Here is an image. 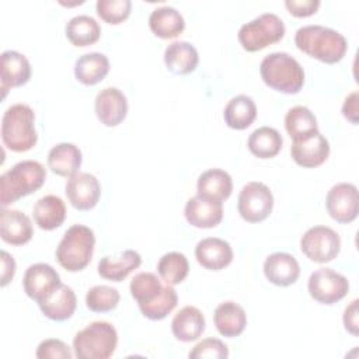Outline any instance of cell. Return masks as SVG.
Segmentation results:
<instances>
[{
  "label": "cell",
  "instance_id": "d4e9b609",
  "mask_svg": "<svg viewBox=\"0 0 359 359\" xmlns=\"http://www.w3.org/2000/svg\"><path fill=\"white\" fill-rule=\"evenodd\" d=\"M171 331L181 342H192L205 331V317L195 306L182 307L171 321Z\"/></svg>",
  "mask_w": 359,
  "mask_h": 359
},
{
  "label": "cell",
  "instance_id": "ab89813d",
  "mask_svg": "<svg viewBox=\"0 0 359 359\" xmlns=\"http://www.w3.org/2000/svg\"><path fill=\"white\" fill-rule=\"evenodd\" d=\"M188 356L191 359H226L229 356V348L217 338H205L189 351Z\"/></svg>",
  "mask_w": 359,
  "mask_h": 359
},
{
  "label": "cell",
  "instance_id": "7bdbcfd3",
  "mask_svg": "<svg viewBox=\"0 0 359 359\" xmlns=\"http://www.w3.org/2000/svg\"><path fill=\"white\" fill-rule=\"evenodd\" d=\"M358 299H353L349 306L345 307L344 310V317H342V321H344V325H345V330L352 334L353 337H358L359 334V320H358Z\"/></svg>",
  "mask_w": 359,
  "mask_h": 359
},
{
  "label": "cell",
  "instance_id": "6da1fadb",
  "mask_svg": "<svg viewBox=\"0 0 359 359\" xmlns=\"http://www.w3.org/2000/svg\"><path fill=\"white\" fill-rule=\"evenodd\" d=\"M296 46L306 55L334 65L342 60L346 53L348 42L338 31L324 25H303L294 34Z\"/></svg>",
  "mask_w": 359,
  "mask_h": 359
},
{
  "label": "cell",
  "instance_id": "2e32d148",
  "mask_svg": "<svg viewBox=\"0 0 359 359\" xmlns=\"http://www.w3.org/2000/svg\"><path fill=\"white\" fill-rule=\"evenodd\" d=\"M184 215L191 226L198 229H212L223 219V202L195 195L187 201Z\"/></svg>",
  "mask_w": 359,
  "mask_h": 359
},
{
  "label": "cell",
  "instance_id": "f1b7e54d",
  "mask_svg": "<svg viewBox=\"0 0 359 359\" xmlns=\"http://www.w3.org/2000/svg\"><path fill=\"white\" fill-rule=\"evenodd\" d=\"M149 27L156 36L163 39H172L185 29V21L177 8L163 6L154 8L150 13Z\"/></svg>",
  "mask_w": 359,
  "mask_h": 359
},
{
  "label": "cell",
  "instance_id": "d6986e66",
  "mask_svg": "<svg viewBox=\"0 0 359 359\" xmlns=\"http://www.w3.org/2000/svg\"><path fill=\"white\" fill-rule=\"evenodd\" d=\"M31 219L17 209L3 208L0 212V237L11 245L27 244L32 238Z\"/></svg>",
  "mask_w": 359,
  "mask_h": 359
},
{
  "label": "cell",
  "instance_id": "b9f144b4",
  "mask_svg": "<svg viewBox=\"0 0 359 359\" xmlns=\"http://www.w3.org/2000/svg\"><path fill=\"white\" fill-rule=\"evenodd\" d=\"M285 7L289 10L292 15L303 18L317 13L320 7V0H286Z\"/></svg>",
  "mask_w": 359,
  "mask_h": 359
},
{
  "label": "cell",
  "instance_id": "83f0119b",
  "mask_svg": "<svg viewBox=\"0 0 359 359\" xmlns=\"http://www.w3.org/2000/svg\"><path fill=\"white\" fill-rule=\"evenodd\" d=\"M34 220L42 230H55L60 227L66 219V205L56 195H45L39 198L32 208Z\"/></svg>",
  "mask_w": 359,
  "mask_h": 359
},
{
  "label": "cell",
  "instance_id": "e575fe53",
  "mask_svg": "<svg viewBox=\"0 0 359 359\" xmlns=\"http://www.w3.org/2000/svg\"><path fill=\"white\" fill-rule=\"evenodd\" d=\"M157 272L160 279L170 286L181 283L189 272V264L182 252L171 251L164 254L157 262Z\"/></svg>",
  "mask_w": 359,
  "mask_h": 359
},
{
  "label": "cell",
  "instance_id": "1f68e13d",
  "mask_svg": "<svg viewBox=\"0 0 359 359\" xmlns=\"http://www.w3.org/2000/svg\"><path fill=\"white\" fill-rule=\"evenodd\" d=\"M66 38L72 45L77 48H84L95 43L100 39L101 28L95 18L91 15L80 14L70 18L66 24Z\"/></svg>",
  "mask_w": 359,
  "mask_h": 359
},
{
  "label": "cell",
  "instance_id": "7c38bea8",
  "mask_svg": "<svg viewBox=\"0 0 359 359\" xmlns=\"http://www.w3.org/2000/svg\"><path fill=\"white\" fill-rule=\"evenodd\" d=\"M60 283V275L52 265L45 262L29 265L22 279L25 294L36 303L45 300Z\"/></svg>",
  "mask_w": 359,
  "mask_h": 359
},
{
  "label": "cell",
  "instance_id": "60d3db41",
  "mask_svg": "<svg viewBox=\"0 0 359 359\" xmlns=\"http://www.w3.org/2000/svg\"><path fill=\"white\" fill-rule=\"evenodd\" d=\"M35 355L38 359H72L73 356L70 348L56 338L43 339L38 345Z\"/></svg>",
  "mask_w": 359,
  "mask_h": 359
},
{
  "label": "cell",
  "instance_id": "e0dca14e",
  "mask_svg": "<svg viewBox=\"0 0 359 359\" xmlns=\"http://www.w3.org/2000/svg\"><path fill=\"white\" fill-rule=\"evenodd\" d=\"M195 257L201 266L209 271H220L233 261L231 245L219 237L202 238L195 247Z\"/></svg>",
  "mask_w": 359,
  "mask_h": 359
},
{
  "label": "cell",
  "instance_id": "9a60e30c",
  "mask_svg": "<svg viewBox=\"0 0 359 359\" xmlns=\"http://www.w3.org/2000/svg\"><path fill=\"white\" fill-rule=\"evenodd\" d=\"M94 109L98 121L105 126H118L128 114V100L116 87L102 88L94 102Z\"/></svg>",
  "mask_w": 359,
  "mask_h": 359
},
{
  "label": "cell",
  "instance_id": "8d00e7d4",
  "mask_svg": "<svg viewBox=\"0 0 359 359\" xmlns=\"http://www.w3.org/2000/svg\"><path fill=\"white\" fill-rule=\"evenodd\" d=\"M177 303H178L177 292L174 290L172 286L165 285L161 293L154 300L140 304L139 310L146 318L157 321V320L165 318L175 309Z\"/></svg>",
  "mask_w": 359,
  "mask_h": 359
},
{
  "label": "cell",
  "instance_id": "5b68a950",
  "mask_svg": "<svg viewBox=\"0 0 359 359\" xmlns=\"http://www.w3.org/2000/svg\"><path fill=\"white\" fill-rule=\"evenodd\" d=\"M94 245V231L84 224H73L66 230L56 248V259L69 272L83 271L93 258Z\"/></svg>",
  "mask_w": 359,
  "mask_h": 359
},
{
  "label": "cell",
  "instance_id": "4fadbf2b",
  "mask_svg": "<svg viewBox=\"0 0 359 359\" xmlns=\"http://www.w3.org/2000/svg\"><path fill=\"white\" fill-rule=\"evenodd\" d=\"M65 192L70 205L77 210L93 209L101 195V185L98 180L90 172H76L69 177Z\"/></svg>",
  "mask_w": 359,
  "mask_h": 359
},
{
  "label": "cell",
  "instance_id": "8992f818",
  "mask_svg": "<svg viewBox=\"0 0 359 359\" xmlns=\"http://www.w3.org/2000/svg\"><path fill=\"white\" fill-rule=\"evenodd\" d=\"M118 345V332L108 321H93L73 338L74 355L79 359H108Z\"/></svg>",
  "mask_w": 359,
  "mask_h": 359
},
{
  "label": "cell",
  "instance_id": "cb8c5ba5",
  "mask_svg": "<svg viewBox=\"0 0 359 359\" xmlns=\"http://www.w3.org/2000/svg\"><path fill=\"white\" fill-rule=\"evenodd\" d=\"M142 264V257L135 250H125L119 257H102L98 261V275L107 280L122 282Z\"/></svg>",
  "mask_w": 359,
  "mask_h": 359
},
{
  "label": "cell",
  "instance_id": "f6af8a7d",
  "mask_svg": "<svg viewBox=\"0 0 359 359\" xmlns=\"http://www.w3.org/2000/svg\"><path fill=\"white\" fill-rule=\"evenodd\" d=\"M15 272V262L14 258L4 250H1V282L0 285L4 287L10 283Z\"/></svg>",
  "mask_w": 359,
  "mask_h": 359
},
{
  "label": "cell",
  "instance_id": "44dd1931",
  "mask_svg": "<svg viewBox=\"0 0 359 359\" xmlns=\"http://www.w3.org/2000/svg\"><path fill=\"white\" fill-rule=\"evenodd\" d=\"M42 314L52 321L69 320L77 307V297L73 289L60 283L45 300L38 303Z\"/></svg>",
  "mask_w": 359,
  "mask_h": 359
},
{
  "label": "cell",
  "instance_id": "f35d334b",
  "mask_svg": "<svg viewBox=\"0 0 359 359\" xmlns=\"http://www.w3.org/2000/svg\"><path fill=\"white\" fill-rule=\"evenodd\" d=\"M95 8L102 21L116 25L129 17L132 3L130 0H98Z\"/></svg>",
  "mask_w": 359,
  "mask_h": 359
},
{
  "label": "cell",
  "instance_id": "d590c367",
  "mask_svg": "<svg viewBox=\"0 0 359 359\" xmlns=\"http://www.w3.org/2000/svg\"><path fill=\"white\" fill-rule=\"evenodd\" d=\"M163 287L160 278L153 272H139L129 285L130 294L137 302V306L154 300L161 293Z\"/></svg>",
  "mask_w": 359,
  "mask_h": 359
},
{
  "label": "cell",
  "instance_id": "30bf717a",
  "mask_svg": "<svg viewBox=\"0 0 359 359\" xmlns=\"http://www.w3.org/2000/svg\"><path fill=\"white\" fill-rule=\"evenodd\" d=\"M307 289L316 302L330 306L346 296L349 282L342 273H338L331 268H318L310 275Z\"/></svg>",
  "mask_w": 359,
  "mask_h": 359
},
{
  "label": "cell",
  "instance_id": "836d02e7",
  "mask_svg": "<svg viewBox=\"0 0 359 359\" xmlns=\"http://www.w3.org/2000/svg\"><path fill=\"white\" fill-rule=\"evenodd\" d=\"M285 128L292 140L302 139L318 130L317 119L314 114L303 105H296L286 112Z\"/></svg>",
  "mask_w": 359,
  "mask_h": 359
},
{
  "label": "cell",
  "instance_id": "f546056e",
  "mask_svg": "<svg viewBox=\"0 0 359 359\" xmlns=\"http://www.w3.org/2000/svg\"><path fill=\"white\" fill-rule=\"evenodd\" d=\"M109 72V60L104 53L90 52L81 55L74 63V76L84 86H94L105 79Z\"/></svg>",
  "mask_w": 359,
  "mask_h": 359
},
{
  "label": "cell",
  "instance_id": "4dcf8cb0",
  "mask_svg": "<svg viewBox=\"0 0 359 359\" xmlns=\"http://www.w3.org/2000/svg\"><path fill=\"white\" fill-rule=\"evenodd\" d=\"M223 118L231 129H247L257 118V105L254 100L245 94L236 95L224 107Z\"/></svg>",
  "mask_w": 359,
  "mask_h": 359
},
{
  "label": "cell",
  "instance_id": "ffe728a7",
  "mask_svg": "<svg viewBox=\"0 0 359 359\" xmlns=\"http://www.w3.org/2000/svg\"><path fill=\"white\" fill-rule=\"evenodd\" d=\"M265 278L276 286H290L300 275L297 259L287 252H273L264 262Z\"/></svg>",
  "mask_w": 359,
  "mask_h": 359
},
{
  "label": "cell",
  "instance_id": "484cf974",
  "mask_svg": "<svg viewBox=\"0 0 359 359\" xmlns=\"http://www.w3.org/2000/svg\"><path fill=\"white\" fill-rule=\"evenodd\" d=\"M196 191V195L199 196L223 202L231 195L233 180L227 171L220 168H210L199 175Z\"/></svg>",
  "mask_w": 359,
  "mask_h": 359
},
{
  "label": "cell",
  "instance_id": "52a82bcc",
  "mask_svg": "<svg viewBox=\"0 0 359 359\" xmlns=\"http://www.w3.org/2000/svg\"><path fill=\"white\" fill-rule=\"evenodd\" d=\"M285 24L280 17L273 13H264L243 24L238 29L237 38L247 52H258L279 42L285 36Z\"/></svg>",
  "mask_w": 359,
  "mask_h": 359
},
{
  "label": "cell",
  "instance_id": "7a4b0ae2",
  "mask_svg": "<svg viewBox=\"0 0 359 359\" xmlns=\"http://www.w3.org/2000/svg\"><path fill=\"white\" fill-rule=\"evenodd\" d=\"M46 180L45 167L35 160H22L0 175V203L7 205L38 191Z\"/></svg>",
  "mask_w": 359,
  "mask_h": 359
},
{
  "label": "cell",
  "instance_id": "ac0fdd59",
  "mask_svg": "<svg viewBox=\"0 0 359 359\" xmlns=\"http://www.w3.org/2000/svg\"><path fill=\"white\" fill-rule=\"evenodd\" d=\"M0 79L3 98L13 87H21L31 79V65L28 59L17 50H4L1 53Z\"/></svg>",
  "mask_w": 359,
  "mask_h": 359
},
{
  "label": "cell",
  "instance_id": "277c9868",
  "mask_svg": "<svg viewBox=\"0 0 359 359\" xmlns=\"http://www.w3.org/2000/svg\"><path fill=\"white\" fill-rule=\"evenodd\" d=\"M1 140L7 149L15 153L31 150L36 144L35 114L27 104L8 107L1 118Z\"/></svg>",
  "mask_w": 359,
  "mask_h": 359
},
{
  "label": "cell",
  "instance_id": "ee69618b",
  "mask_svg": "<svg viewBox=\"0 0 359 359\" xmlns=\"http://www.w3.org/2000/svg\"><path fill=\"white\" fill-rule=\"evenodd\" d=\"M342 115L352 123L358 125V115H359V93L352 91L344 101L342 105Z\"/></svg>",
  "mask_w": 359,
  "mask_h": 359
},
{
  "label": "cell",
  "instance_id": "4316f807",
  "mask_svg": "<svg viewBox=\"0 0 359 359\" xmlns=\"http://www.w3.org/2000/svg\"><path fill=\"white\" fill-rule=\"evenodd\" d=\"M81 151L73 143H57L48 153V167L59 177H72L81 165Z\"/></svg>",
  "mask_w": 359,
  "mask_h": 359
},
{
  "label": "cell",
  "instance_id": "8fae6325",
  "mask_svg": "<svg viewBox=\"0 0 359 359\" xmlns=\"http://www.w3.org/2000/svg\"><path fill=\"white\" fill-rule=\"evenodd\" d=\"M325 208L335 222L342 224L353 222L359 212L356 185L351 182H339L331 187L325 198Z\"/></svg>",
  "mask_w": 359,
  "mask_h": 359
},
{
  "label": "cell",
  "instance_id": "74e56055",
  "mask_svg": "<svg viewBox=\"0 0 359 359\" xmlns=\"http://www.w3.org/2000/svg\"><path fill=\"white\" fill-rule=\"evenodd\" d=\"M121 300L119 292L107 285H97L88 289L86 294V306L94 313L112 311Z\"/></svg>",
  "mask_w": 359,
  "mask_h": 359
},
{
  "label": "cell",
  "instance_id": "5bb4252c",
  "mask_svg": "<svg viewBox=\"0 0 359 359\" xmlns=\"http://www.w3.org/2000/svg\"><path fill=\"white\" fill-rule=\"evenodd\" d=\"M290 154L297 165L303 168H314L328 158L330 143L320 130H316L309 136L293 140Z\"/></svg>",
  "mask_w": 359,
  "mask_h": 359
},
{
  "label": "cell",
  "instance_id": "ba28073f",
  "mask_svg": "<svg viewBox=\"0 0 359 359\" xmlns=\"http://www.w3.org/2000/svg\"><path fill=\"white\" fill-rule=\"evenodd\" d=\"M300 250L310 261L325 264L338 257L341 237L328 226H313L302 236Z\"/></svg>",
  "mask_w": 359,
  "mask_h": 359
},
{
  "label": "cell",
  "instance_id": "603a6c76",
  "mask_svg": "<svg viewBox=\"0 0 359 359\" xmlns=\"http://www.w3.org/2000/svg\"><path fill=\"white\" fill-rule=\"evenodd\" d=\"M213 323L220 335L234 338L243 334L247 325V314L240 304L227 300L216 307L213 313Z\"/></svg>",
  "mask_w": 359,
  "mask_h": 359
},
{
  "label": "cell",
  "instance_id": "9c48e42d",
  "mask_svg": "<svg viewBox=\"0 0 359 359\" xmlns=\"http://www.w3.org/2000/svg\"><path fill=\"white\" fill-rule=\"evenodd\" d=\"M273 208V195L268 185L259 181L247 182L237 199V209L240 216L248 223H258L265 220Z\"/></svg>",
  "mask_w": 359,
  "mask_h": 359
},
{
  "label": "cell",
  "instance_id": "7402d4cb",
  "mask_svg": "<svg viewBox=\"0 0 359 359\" xmlns=\"http://www.w3.org/2000/svg\"><path fill=\"white\" fill-rule=\"evenodd\" d=\"M164 63L172 74L185 76L196 69L199 55L192 43L187 41H174L164 50Z\"/></svg>",
  "mask_w": 359,
  "mask_h": 359
},
{
  "label": "cell",
  "instance_id": "3957f363",
  "mask_svg": "<svg viewBox=\"0 0 359 359\" xmlns=\"http://www.w3.org/2000/svg\"><path fill=\"white\" fill-rule=\"evenodd\" d=\"M262 81L283 94H297L304 84V70L300 63L285 52L266 55L259 65Z\"/></svg>",
  "mask_w": 359,
  "mask_h": 359
},
{
  "label": "cell",
  "instance_id": "d6a6232c",
  "mask_svg": "<svg viewBox=\"0 0 359 359\" xmlns=\"http://www.w3.org/2000/svg\"><path fill=\"white\" fill-rule=\"evenodd\" d=\"M283 144L282 135L271 126L257 128L248 137V150L258 158L275 157Z\"/></svg>",
  "mask_w": 359,
  "mask_h": 359
}]
</instances>
